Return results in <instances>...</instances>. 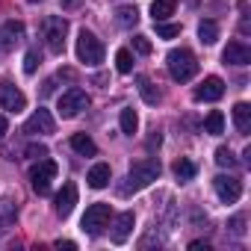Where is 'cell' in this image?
I'll return each instance as SVG.
<instances>
[{
	"label": "cell",
	"instance_id": "obj_1",
	"mask_svg": "<svg viewBox=\"0 0 251 251\" xmlns=\"http://www.w3.org/2000/svg\"><path fill=\"white\" fill-rule=\"evenodd\" d=\"M160 160H154V157H148V160H139V163H133L130 166V172H127V183L124 186H118V192L121 195H130V192H139V189H145V186H151L157 177H160Z\"/></svg>",
	"mask_w": 251,
	"mask_h": 251
},
{
	"label": "cell",
	"instance_id": "obj_2",
	"mask_svg": "<svg viewBox=\"0 0 251 251\" xmlns=\"http://www.w3.org/2000/svg\"><path fill=\"white\" fill-rule=\"evenodd\" d=\"M166 65H169V74H172V80H177V83H186V80H192V77H195V71H198L195 53H192V50H186V48H175V50H169V56H166Z\"/></svg>",
	"mask_w": 251,
	"mask_h": 251
},
{
	"label": "cell",
	"instance_id": "obj_3",
	"mask_svg": "<svg viewBox=\"0 0 251 251\" xmlns=\"http://www.w3.org/2000/svg\"><path fill=\"white\" fill-rule=\"evenodd\" d=\"M77 59L86 62V65H98L103 59V45L92 30H80V36H77Z\"/></svg>",
	"mask_w": 251,
	"mask_h": 251
},
{
	"label": "cell",
	"instance_id": "obj_4",
	"mask_svg": "<svg viewBox=\"0 0 251 251\" xmlns=\"http://www.w3.org/2000/svg\"><path fill=\"white\" fill-rule=\"evenodd\" d=\"M42 30H45V42H48V48H50L53 53H62V50H65L68 21H65V18H59V15H48V18H45V24H42Z\"/></svg>",
	"mask_w": 251,
	"mask_h": 251
},
{
	"label": "cell",
	"instance_id": "obj_5",
	"mask_svg": "<svg viewBox=\"0 0 251 251\" xmlns=\"http://www.w3.org/2000/svg\"><path fill=\"white\" fill-rule=\"evenodd\" d=\"M56 172H59L56 163L42 157V160L30 169V183H33V189H36L39 195H48V192H50V180L56 177Z\"/></svg>",
	"mask_w": 251,
	"mask_h": 251
},
{
	"label": "cell",
	"instance_id": "obj_6",
	"mask_svg": "<svg viewBox=\"0 0 251 251\" xmlns=\"http://www.w3.org/2000/svg\"><path fill=\"white\" fill-rule=\"evenodd\" d=\"M89 106V95L83 92V89H68V92H62V98H59V115L62 118H74V115H80L83 109Z\"/></svg>",
	"mask_w": 251,
	"mask_h": 251
},
{
	"label": "cell",
	"instance_id": "obj_7",
	"mask_svg": "<svg viewBox=\"0 0 251 251\" xmlns=\"http://www.w3.org/2000/svg\"><path fill=\"white\" fill-rule=\"evenodd\" d=\"M106 222H109V204H92V207H86L80 225H83V230L89 236H98L106 227Z\"/></svg>",
	"mask_w": 251,
	"mask_h": 251
},
{
	"label": "cell",
	"instance_id": "obj_8",
	"mask_svg": "<svg viewBox=\"0 0 251 251\" xmlns=\"http://www.w3.org/2000/svg\"><path fill=\"white\" fill-rule=\"evenodd\" d=\"M24 133H30V136H45V133H53V115H50V109H42V106H39V109L27 118Z\"/></svg>",
	"mask_w": 251,
	"mask_h": 251
},
{
	"label": "cell",
	"instance_id": "obj_9",
	"mask_svg": "<svg viewBox=\"0 0 251 251\" xmlns=\"http://www.w3.org/2000/svg\"><path fill=\"white\" fill-rule=\"evenodd\" d=\"M213 186H216V195H219L225 204H236L239 195H242V183H239L236 177H227V175L213 177Z\"/></svg>",
	"mask_w": 251,
	"mask_h": 251
},
{
	"label": "cell",
	"instance_id": "obj_10",
	"mask_svg": "<svg viewBox=\"0 0 251 251\" xmlns=\"http://www.w3.org/2000/svg\"><path fill=\"white\" fill-rule=\"evenodd\" d=\"M27 106V98L18 86L12 83H0V109H9V112H21Z\"/></svg>",
	"mask_w": 251,
	"mask_h": 251
},
{
	"label": "cell",
	"instance_id": "obj_11",
	"mask_svg": "<svg viewBox=\"0 0 251 251\" xmlns=\"http://www.w3.org/2000/svg\"><path fill=\"white\" fill-rule=\"evenodd\" d=\"M74 204H77V183H65L62 189H59V195H56V201H53V210H56V216H71V210H74Z\"/></svg>",
	"mask_w": 251,
	"mask_h": 251
},
{
	"label": "cell",
	"instance_id": "obj_12",
	"mask_svg": "<svg viewBox=\"0 0 251 251\" xmlns=\"http://www.w3.org/2000/svg\"><path fill=\"white\" fill-rule=\"evenodd\" d=\"M133 225H136V216L127 210V213H121V216H115V225H112V242L115 245H124L130 239V233H133Z\"/></svg>",
	"mask_w": 251,
	"mask_h": 251
},
{
	"label": "cell",
	"instance_id": "obj_13",
	"mask_svg": "<svg viewBox=\"0 0 251 251\" xmlns=\"http://www.w3.org/2000/svg\"><path fill=\"white\" fill-rule=\"evenodd\" d=\"M225 65H248L251 62V48L242 42H227V48L222 50Z\"/></svg>",
	"mask_w": 251,
	"mask_h": 251
},
{
	"label": "cell",
	"instance_id": "obj_14",
	"mask_svg": "<svg viewBox=\"0 0 251 251\" xmlns=\"http://www.w3.org/2000/svg\"><path fill=\"white\" fill-rule=\"evenodd\" d=\"M222 95H225V80H222V77H207V80L195 89V100H207V103L219 100Z\"/></svg>",
	"mask_w": 251,
	"mask_h": 251
},
{
	"label": "cell",
	"instance_id": "obj_15",
	"mask_svg": "<svg viewBox=\"0 0 251 251\" xmlns=\"http://www.w3.org/2000/svg\"><path fill=\"white\" fill-rule=\"evenodd\" d=\"M24 36V24L21 21H6L0 27V50H12Z\"/></svg>",
	"mask_w": 251,
	"mask_h": 251
},
{
	"label": "cell",
	"instance_id": "obj_16",
	"mask_svg": "<svg viewBox=\"0 0 251 251\" xmlns=\"http://www.w3.org/2000/svg\"><path fill=\"white\" fill-rule=\"evenodd\" d=\"M109 177H112V172H109L106 163H95V166L89 169V175H86V180H89L92 189H103V186H109Z\"/></svg>",
	"mask_w": 251,
	"mask_h": 251
},
{
	"label": "cell",
	"instance_id": "obj_17",
	"mask_svg": "<svg viewBox=\"0 0 251 251\" xmlns=\"http://www.w3.org/2000/svg\"><path fill=\"white\" fill-rule=\"evenodd\" d=\"M15 216H18L15 201L12 198H0V233H6L15 225Z\"/></svg>",
	"mask_w": 251,
	"mask_h": 251
},
{
	"label": "cell",
	"instance_id": "obj_18",
	"mask_svg": "<svg viewBox=\"0 0 251 251\" xmlns=\"http://www.w3.org/2000/svg\"><path fill=\"white\" fill-rule=\"evenodd\" d=\"M233 124H236L239 133H248V130H251V106H248L245 100H239V103L233 106Z\"/></svg>",
	"mask_w": 251,
	"mask_h": 251
},
{
	"label": "cell",
	"instance_id": "obj_19",
	"mask_svg": "<svg viewBox=\"0 0 251 251\" xmlns=\"http://www.w3.org/2000/svg\"><path fill=\"white\" fill-rule=\"evenodd\" d=\"M118 124H121V133L133 136V133H136V127H139V115H136V109H133V106H124V109H121Z\"/></svg>",
	"mask_w": 251,
	"mask_h": 251
},
{
	"label": "cell",
	"instance_id": "obj_20",
	"mask_svg": "<svg viewBox=\"0 0 251 251\" xmlns=\"http://www.w3.org/2000/svg\"><path fill=\"white\" fill-rule=\"evenodd\" d=\"M71 148H74L77 154H83V157H95V154H98V145H95L86 133H74V136H71Z\"/></svg>",
	"mask_w": 251,
	"mask_h": 251
},
{
	"label": "cell",
	"instance_id": "obj_21",
	"mask_svg": "<svg viewBox=\"0 0 251 251\" xmlns=\"http://www.w3.org/2000/svg\"><path fill=\"white\" fill-rule=\"evenodd\" d=\"M175 6H177V0H154L151 3V18L154 21H166L169 15H175Z\"/></svg>",
	"mask_w": 251,
	"mask_h": 251
},
{
	"label": "cell",
	"instance_id": "obj_22",
	"mask_svg": "<svg viewBox=\"0 0 251 251\" xmlns=\"http://www.w3.org/2000/svg\"><path fill=\"white\" fill-rule=\"evenodd\" d=\"M204 133H210V136H222V133H225V115H222L219 109H213V112L204 118Z\"/></svg>",
	"mask_w": 251,
	"mask_h": 251
},
{
	"label": "cell",
	"instance_id": "obj_23",
	"mask_svg": "<svg viewBox=\"0 0 251 251\" xmlns=\"http://www.w3.org/2000/svg\"><path fill=\"white\" fill-rule=\"evenodd\" d=\"M198 39H201L204 45H216V39H219V27H216V21L204 18V21L198 24Z\"/></svg>",
	"mask_w": 251,
	"mask_h": 251
},
{
	"label": "cell",
	"instance_id": "obj_24",
	"mask_svg": "<svg viewBox=\"0 0 251 251\" xmlns=\"http://www.w3.org/2000/svg\"><path fill=\"white\" fill-rule=\"evenodd\" d=\"M139 95H142V98H145V103H151V106H154V103H160V89H157L148 77H139Z\"/></svg>",
	"mask_w": 251,
	"mask_h": 251
},
{
	"label": "cell",
	"instance_id": "obj_25",
	"mask_svg": "<svg viewBox=\"0 0 251 251\" xmlns=\"http://www.w3.org/2000/svg\"><path fill=\"white\" fill-rule=\"evenodd\" d=\"M195 172H198V169H195V163H192V160H186V157H180V160L175 163V175H177V180H180V183L192 180V177H195Z\"/></svg>",
	"mask_w": 251,
	"mask_h": 251
},
{
	"label": "cell",
	"instance_id": "obj_26",
	"mask_svg": "<svg viewBox=\"0 0 251 251\" xmlns=\"http://www.w3.org/2000/svg\"><path fill=\"white\" fill-rule=\"evenodd\" d=\"M115 21H118L121 27H133V24L139 21L136 6H118V9H115Z\"/></svg>",
	"mask_w": 251,
	"mask_h": 251
},
{
	"label": "cell",
	"instance_id": "obj_27",
	"mask_svg": "<svg viewBox=\"0 0 251 251\" xmlns=\"http://www.w3.org/2000/svg\"><path fill=\"white\" fill-rule=\"evenodd\" d=\"M115 68H118L121 74H130V71H133V53H130L127 48H121V50L115 53Z\"/></svg>",
	"mask_w": 251,
	"mask_h": 251
},
{
	"label": "cell",
	"instance_id": "obj_28",
	"mask_svg": "<svg viewBox=\"0 0 251 251\" xmlns=\"http://www.w3.org/2000/svg\"><path fill=\"white\" fill-rule=\"evenodd\" d=\"M216 163H219L222 169H233V166H236V157H233V151H230V148H225V145H222V148L216 151Z\"/></svg>",
	"mask_w": 251,
	"mask_h": 251
},
{
	"label": "cell",
	"instance_id": "obj_29",
	"mask_svg": "<svg viewBox=\"0 0 251 251\" xmlns=\"http://www.w3.org/2000/svg\"><path fill=\"white\" fill-rule=\"evenodd\" d=\"M157 24V36L160 39H175V36H180V27L177 24H163V21H154Z\"/></svg>",
	"mask_w": 251,
	"mask_h": 251
},
{
	"label": "cell",
	"instance_id": "obj_30",
	"mask_svg": "<svg viewBox=\"0 0 251 251\" xmlns=\"http://www.w3.org/2000/svg\"><path fill=\"white\" fill-rule=\"evenodd\" d=\"M133 50L142 53V56H148V53H151V42H148V36H133Z\"/></svg>",
	"mask_w": 251,
	"mask_h": 251
},
{
	"label": "cell",
	"instance_id": "obj_31",
	"mask_svg": "<svg viewBox=\"0 0 251 251\" xmlns=\"http://www.w3.org/2000/svg\"><path fill=\"white\" fill-rule=\"evenodd\" d=\"M36 68H39V53H36V50H27V56H24V71H27V74H36Z\"/></svg>",
	"mask_w": 251,
	"mask_h": 251
},
{
	"label": "cell",
	"instance_id": "obj_32",
	"mask_svg": "<svg viewBox=\"0 0 251 251\" xmlns=\"http://www.w3.org/2000/svg\"><path fill=\"white\" fill-rule=\"evenodd\" d=\"M227 227H230L233 236H242V233H245V216H233V219L227 222Z\"/></svg>",
	"mask_w": 251,
	"mask_h": 251
},
{
	"label": "cell",
	"instance_id": "obj_33",
	"mask_svg": "<svg viewBox=\"0 0 251 251\" xmlns=\"http://www.w3.org/2000/svg\"><path fill=\"white\" fill-rule=\"evenodd\" d=\"M30 160H42V157H48V148L45 145H27V151H24Z\"/></svg>",
	"mask_w": 251,
	"mask_h": 251
},
{
	"label": "cell",
	"instance_id": "obj_34",
	"mask_svg": "<svg viewBox=\"0 0 251 251\" xmlns=\"http://www.w3.org/2000/svg\"><path fill=\"white\" fill-rule=\"evenodd\" d=\"M189 248H192V251H210V242H201V239H195V242H189Z\"/></svg>",
	"mask_w": 251,
	"mask_h": 251
},
{
	"label": "cell",
	"instance_id": "obj_35",
	"mask_svg": "<svg viewBox=\"0 0 251 251\" xmlns=\"http://www.w3.org/2000/svg\"><path fill=\"white\" fill-rule=\"evenodd\" d=\"M56 248H65V251H74V248H77V245H74V242H71V239H65V242H62V239H59V242H56Z\"/></svg>",
	"mask_w": 251,
	"mask_h": 251
},
{
	"label": "cell",
	"instance_id": "obj_36",
	"mask_svg": "<svg viewBox=\"0 0 251 251\" xmlns=\"http://www.w3.org/2000/svg\"><path fill=\"white\" fill-rule=\"evenodd\" d=\"M154 145H160V133H157V130H154V136L148 139V148H154Z\"/></svg>",
	"mask_w": 251,
	"mask_h": 251
},
{
	"label": "cell",
	"instance_id": "obj_37",
	"mask_svg": "<svg viewBox=\"0 0 251 251\" xmlns=\"http://www.w3.org/2000/svg\"><path fill=\"white\" fill-rule=\"evenodd\" d=\"M3 133H6V118L0 115V139H3Z\"/></svg>",
	"mask_w": 251,
	"mask_h": 251
},
{
	"label": "cell",
	"instance_id": "obj_38",
	"mask_svg": "<svg viewBox=\"0 0 251 251\" xmlns=\"http://www.w3.org/2000/svg\"><path fill=\"white\" fill-rule=\"evenodd\" d=\"M30 3H42V0H30Z\"/></svg>",
	"mask_w": 251,
	"mask_h": 251
}]
</instances>
